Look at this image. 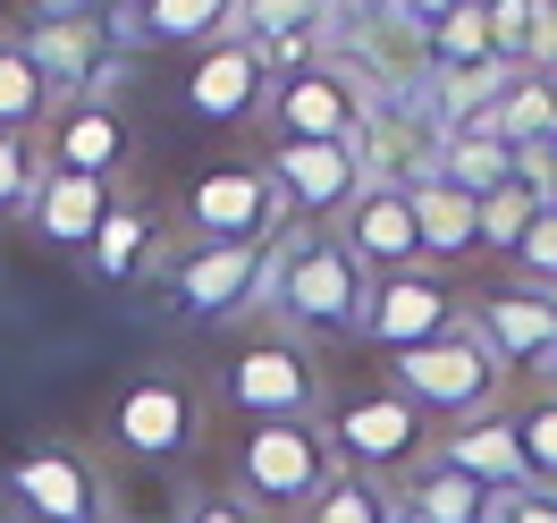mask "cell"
<instances>
[{
    "instance_id": "obj_22",
    "label": "cell",
    "mask_w": 557,
    "mask_h": 523,
    "mask_svg": "<svg viewBox=\"0 0 557 523\" xmlns=\"http://www.w3.org/2000/svg\"><path fill=\"white\" fill-rule=\"evenodd\" d=\"M414 237H422V262L440 271V262H473L482 253V203L473 195H456L440 177H422L414 186Z\"/></svg>"
},
{
    "instance_id": "obj_37",
    "label": "cell",
    "mask_w": 557,
    "mask_h": 523,
    "mask_svg": "<svg viewBox=\"0 0 557 523\" xmlns=\"http://www.w3.org/2000/svg\"><path fill=\"white\" fill-rule=\"evenodd\" d=\"M381 523H414V515H406V507H397V489H388V515Z\"/></svg>"
},
{
    "instance_id": "obj_29",
    "label": "cell",
    "mask_w": 557,
    "mask_h": 523,
    "mask_svg": "<svg viewBox=\"0 0 557 523\" xmlns=\"http://www.w3.org/2000/svg\"><path fill=\"white\" fill-rule=\"evenodd\" d=\"M388 515V482H363V473H338L296 523H381Z\"/></svg>"
},
{
    "instance_id": "obj_5",
    "label": "cell",
    "mask_w": 557,
    "mask_h": 523,
    "mask_svg": "<svg viewBox=\"0 0 557 523\" xmlns=\"http://www.w3.org/2000/svg\"><path fill=\"white\" fill-rule=\"evenodd\" d=\"M271 262H278V237H262V245H203L195 237L170 271H161V296H170L177 321L228 329V321L271 304Z\"/></svg>"
},
{
    "instance_id": "obj_40",
    "label": "cell",
    "mask_w": 557,
    "mask_h": 523,
    "mask_svg": "<svg viewBox=\"0 0 557 523\" xmlns=\"http://www.w3.org/2000/svg\"><path fill=\"white\" fill-rule=\"evenodd\" d=\"M321 9H355V0H321Z\"/></svg>"
},
{
    "instance_id": "obj_1",
    "label": "cell",
    "mask_w": 557,
    "mask_h": 523,
    "mask_svg": "<svg viewBox=\"0 0 557 523\" xmlns=\"http://www.w3.org/2000/svg\"><path fill=\"white\" fill-rule=\"evenodd\" d=\"M363 296H372V271L347 253L338 228H287L271 262V313L287 338H355L363 329Z\"/></svg>"
},
{
    "instance_id": "obj_28",
    "label": "cell",
    "mask_w": 557,
    "mask_h": 523,
    "mask_svg": "<svg viewBox=\"0 0 557 523\" xmlns=\"http://www.w3.org/2000/svg\"><path fill=\"white\" fill-rule=\"evenodd\" d=\"M541 220V195L532 186H498V195H482V253H498V262H516V245H523V228Z\"/></svg>"
},
{
    "instance_id": "obj_41",
    "label": "cell",
    "mask_w": 557,
    "mask_h": 523,
    "mask_svg": "<svg viewBox=\"0 0 557 523\" xmlns=\"http://www.w3.org/2000/svg\"><path fill=\"white\" fill-rule=\"evenodd\" d=\"M549 9H557V0H549Z\"/></svg>"
},
{
    "instance_id": "obj_25",
    "label": "cell",
    "mask_w": 557,
    "mask_h": 523,
    "mask_svg": "<svg viewBox=\"0 0 557 523\" xmlns=\"http://www.w3.org/2000/svg\"><path fill=\"white\" fill-rule=\"evenodd\" d=\"M490 127L516 144V152H523V144H557V76H532V69H523L516 85H507V102L490 110Z\"/></svg>"
},
{
    "instance_id": "obj_24",
    "label": "cell",
    "mask_w": 557,
    "mask_h": 523,
    "mask_svg": "<svg viewBox=\"0 0 557 523\" xmlns=\"http://www.w3.org/2000/svg\"><path fill=\"white\" fill-rule=\"evenodd\" d=\"M51 85H42V69L26 60V42L0 35V136H35L42 119H51Z\"/></svg>"
},
{
    "instance_id": "obj_27",
    "label": "cell",
    "mask_w": 557,
    "mask_h": 523,
    "mask_svg": "<svg viewBox=\"0 0 557 523\" xmlns=\"http://www.w3.org/2000/svg\"><path fill=\"white\" fill-rule=\"evenodd\" d=\"M85 253H94V271H102V279H136L144 253H152V211H144V203H110L102 237L85 245Z\"/></svg>"
},
{
    "instance_id": "obj_9",
    "label": "cell",
    "mask_w": 557,
    "mask_h": 523,
    "mask_svg": "<svg viewBox=\"0 0 557 523\" xmlns=\"http://www.w3.org/2000/svg\"><path fill=\"white\" fill-rule=\"evenodd\" d=\"M110 439L144 464H177V456H195L203 439V388L186 381V372H144V381L119 388V406H110Z\"/></svg>"
},
{
    "instance_id": "obj_13",
    "label": "cell",
    "mask_w": 557,
    "mask_h": 523,
    "mask_svg": "<svg viewBox=\"0 0 557 523\" xmlns=\"http://www.w3.org/2000/svg\"><path fill=\"white\" fill-rule=\"evenodd\" d=\"M448 329H465V296H456L431 262H414V271H397V279H372V296H363V347L381 354H406V347H431V338H448Z\"/></svg>"
},
{
    "instance_id": "obj_21",
    "label": "cell",
    "mask_w": 557,
    "mask_h": 523,
    "mask_svg": "<svg viewBox=\"0 0 557 523\" xmlns=\"http://www.w3.org/2000/svg\"><path fill=\"white\" fill-rule=\"evenodd\" d=\"M431 177L482 203V195H498V186L516 177V144L498 136L490 119H482V127H448V136H440V152H431Z\"/></svg>"
},
{
    "instance_id": "obj_18",
    "label": "cell",
    "mask_w": 557,
    "mask_h": 523,
    "mask_svg": "<svg viewBox=\"0 0 557 523\" xmlns=\"http://www.w3.org/2000/svg\"><path fill=\"white\" fill-rule=\"evenodd\" d=\"M431 456L456 464L465 482H482V489H532V464H523V439H516V414H507V406H498V414L456 422V431H440Z\"/></svg>"
},
{
    "instance_id": "obj_30",
    "label": "cell",
    "mask_w": 557,
    "mask_h": 523,
    "mask_svg": "<svg viewBox=\"0 0 557 523\" xmlns=\"http://www.w3.org/2000/svg\"><path fill=\"white\" fill-rule=\"evenodd\" d=\"M516 414V439H523V464H532V489H557V397L541 388L532 406H507Z\"/></svg>"
},
{
    "instance_id": "obj_20",
    "label": "cell",
    "mask_w": 557,
    "mask_h": 523,
    "mask_svg": "<svg viewBox=\"0 0 557 523\" xmlns=\"http://www.w3.org/2000/svg\"><path fill=\"white\" fill-rule=\"evenodd\" d=\"M397 489V507L414 523H498V498L507 489H482V482H465L456 464H440V456H422L406 482H388Z\"/></svg>"
},
{
    "instance_id": "obj_33",
    "label": "cell",
    "mask_w": 557,
    "mask_h": 523,
    "mask_svg": "<svg viewBox=\"0 0 557 523\" xmlns=\"http://www.w3.org/2000/svg\"><path fill=\"white\" fill-rule=\"evenodd\" d=\"M516 287H557V203H541V220L516 245Z\"/></svg>"
},
{
    "instance_id": "obj_15",
    "label": "cell",
    "mask_w": 557,
    "mask_h": 523,
    "mask_svg": "<svg viewBox=\"0 0 557 523\" xmlns=\"http://www.w3.org/2000/svg\"><path fill=\"white\" fill-rule=\"evenodd\" d=\"M262 102H271V60L245 35L203 42V60L186 69V110L211 127H245V119H262Z\"/></svg>"
},
{
    "instance_id": "obj_39",
    "label": "cell",
    "mask_w": 557,
    "mask_h": 523,
    "mask_svg": "<svg viewBox=\"0 0 557 523\" xmlns=\"http://www.w3.org/2000/svg\"><path fill=\"white\" fill-rule=\"evenodd\" d=\"M541 388H549V397H557V354H549V372H541Z\"/></svg>"
},
{
    "instance_id": "obj_34",
    "label": "cell",
    "mask_w": 557,
    "mask_h": 523,
    "mask_svg": "<svg viewBox=\"0 0 557 523\" xmlns=\"http://www.w3.org/2000/svg\"><path fill=\"white\" fill-rule=\"evenodd\" d=\"M177 523H271V515H262L253 498H237V489L220 482V489H195V498H186V515H177Z\"/></svg>"
},
{
    "instance_id": "obj_31",
    "label": "cell",
    "mask_w": 557,
    "mask_h": 523,
    "mask_svg": "<svg viewBox=\"0 0 557 523\" xmlns=\"http://www.w3.org/2000/svg\"><path fill=\"white\" fill-rule=\"evenodd\" d=\"M35 186H42L35 136H0V220H17V211L35 203Z\"/></svg>"
},
{
    "instance_id": "obj_4",
    "label": "cell",
    "mask_w": 557,
    "mask_h": 523,
    "mask_svg": "<svg viewBox=\"0 0 557 523\" xmlns=\"http://www.w3.org/2000/svg\"><path fill=\"white\" fill-rule=\"evenodd\" d=\"M321 422H330L338 464H347V473H363V482H406L422 456H431V439H440V431H431V414H422V406L388 381V372H381V381L338 388Z\"/></svg>"
},
{
    "instance_id": "obj_2",
    "label": "cell",
    "mask_w": 557,
    "mask_h": 523,
    "mask_svg": "<svg viewBox=\"0 0 557 523\" xmlns=\"http://www.w3.org/2000/svg\"><path fill=\"white\" fill-rule=\"evenodd\" d=\"M338 473H347V464L330 448V422L321 414H305V422H237V439H228V489L253 498L271 523H296Z\"/></svg>"
},
{
    "instance_id": "obj_17",
    "label": "cell",
    "mask_w": 557,
    "mask_h": 523,
    "mask_svg": "<svg viewBox=\"0 0 557 523\" xmlns=\"http://www.w3.org/2000/svg\"><path fill=\"white\" fill-rule=\"evenodd\" d=\"M127 110L94 94V102H60L51 110V170H76V177H119L127 161Z\"/></svg>"
},
{
    "instance_id": "obj_36",
    "label": "cell",
    "mask_w": 557,
    "mask_h": 523,
    "mask_svg": "<svg viewBox=\"0 0 557 523\" xmlns=\"http://www.w3.org/2000/svg\"><path fill=\"white\" fill-rule=\"evenodd\" d=\"M388 9H397V26H406V35H431V26H440V17H456V9H473V0H388Z\"/></svg>"
},
{
    "instance_id": "obj_38",
    "label": "cell",
    "mask_w": 557,
    "mask_h": 523,
    "mask_svg": "<svg viewBox=\"0 0 557 523\" xmlns=\"http://www.w3.org/2000/svg\"><path fill=\"white\" fill-rule=\"evenodd\" d=\"M69 9H76V0H42V17H69Z\"/></svg>"
},
{
    "instance_id": "obj_8",
    "label": "cell",
    "mask_w": 557,
    "mask_h": 523,
    "mask_svg": "<svg viewBox=\"0 0 557 523\" xmlns=\"http://www.w3.org/2000/svg\"><path fill=\"white\" fill-rule=\"evenodd\" d=\"M9 523H110V473L85 448H26L0 464Z\"/></svg>"
},
{
    "instance_id": "obj_7",
    "label": "cell",
    "mask_w": 557,
    "mask_h": 523,
    "mask_svg": "<svg viewBox=\"0 0 557 523\" xmlns=\"http://www.w3.org/2000/svg\"><path fill=\"white\" fill-rule=\"evenodd\" d=\"M262 127H271V144H355V152H363L372 94H363V76H355L347 60H313V69L271 76Z\"/></svg>"
},
{
    "instance_id": "obj_35",
    "label": "cell",
    "mask_w": 557,
    "mask_h": 523,
    "mask_svg": "<svg viewBox=\"0 0 557 523\" xmlns=\"http://www.w3.org/2000/svg\"><path fill=\"white\" fill-rule=\"evenodd\" d=\"M498 523H557V489H507Z\"/></svg>"
},
{
    "instance_id": "obj_26",
    "label": "cell",
    "mask_w": 557,
    "mask_h": 523,
    "mask_svg": "<svg viewBox=\"0 0 557 523\" xmlns=\"http://www.w3.org/2000/svg\"><path fill=\"white\" fill-rule=\"evenodd\" d=\"M237 35V0H144V42H220Z\"/></svg>"
},
{
    "instance_id": "obj_12",
    "label": "cell",
    "mask_w": 557,
    "mask_h": 523,
    "mask_svg": "<svg viewBox=\"0 0 557 523\" xmlns=\"http://www.w3.org/2000/svg\"><path fill=\"white\" fill-rule=\"evenodd\" d=\"M186 228L203 245H262V237H287L278 220V186H271V161H220L186 186Z\"/></svg>"
},
{
    "instance_id": "obj_32",
    "label": "cell",
    "mask_w": 557,
    "mask_h": 523,
    "mask_svg": "<svg viewBox=\"0 0 557 523\" xmlns=\"http://www.w3.org/2000/svg\"><path fill=\"white\" fill-rule=\"evenodd\" d=\"M482 26H490V42H498V60H516V69H523L532 26H541V0H482Z\"/></svg>"
},
{
    "instance_id": "obj_6",
    "label": "cell",
    "mask_w": 557,
    "mask_h": 523,
    "mask_svg": "<svg viewBox=\"0 0 557 523\" xmlns=\"http://www.w3.org/2000/svg\"><path fill=\"white\" fill-rule=\"evenodd\" d=\"M388 381L431 414V431H456V422H473V414H498V397H507V372L490 363V347L473 338V329H448V338H431V347L388 354Z\"/></svg>"
},
{
    "instance_id": "obj_10",
    "label": "cell",
    "mask_w": 557,
    "mask_h": 523,
    "mask_svg": "<svg viewBox=\"0 0 557 523\" xmlns=\"http://www.w3.org/2000/svg\"><path fill=\"white\" fill-rule=\"evenodd\" d=\"M271 186L287 228H338L347 203L372 186L355 144H271Z\"/></svg>"
},
{
    "instance_id": "obj_16",
    "label": "cell",
    "mask_w": 557,
    "mask_h": 523,
    "mask_svg": "<svg viewBox=\"0 0 557 523\" xmlns=\"http://www.w3.org/2000/svg\"><path fill=\"white\" fill-rule=\"evenodd\" d=\"M338 237H347V253L372 271V279L414 271V262H422V237H414V186H381V177H372V186L347 203Z\"/></svg>"
},
{
    "instance_id": "obj_19",
    "label": "cell",
    "mask_w": 557,
    "mask_h": 523,
    "mask_svg": "<svg viewBox=\"0 0 557 523\" xmlns=\"http://www.w3.org/2000/svg\"><path fill=\"white\" fill-rule=\"evenodd\" d=\"M110 177H76V170H42L35 186V203H26V220H35V237L42 245H94L102 237V220H110Z\"/></svg>"
},
{
    "instance_id": "obj_23",
    "label": "cell",
    "mask_w": 557,
    "mask_h": 523,
    "mask_svg": "<svg viewBox=\"0 0 557 523\" xmlns=\"http://www.w3.org/2000/svg\"><path fill=\"white\" fill-rule=\"evenodd\" d=\"M498 60V42H490V26H482V0L473 9H456V17H440L431 35H422V76L440 85V76H465V69H490Z\"/></svg>"
},
{
    "instance_id": "obj_14",
    "label": "cell",
    "mask_w": 557,
    "mask_h": 523,
    "mask_svg": "<svg viewBox=\"0 0 557 523\" xmlns=\"http://www.w3.org/2000/svg\"><path fill=\"white\" fill-rule=\"evenodd\" d=\"M465 329L490 347V363L516 381V372H549L557 354V287H482L465 296Z\"/></svg>"
},
{
    "instance_id": "obj_3",
    "label": "cell",
    "mask_w": 557,
    "mask_h": 523,
    "mask_svg": "<svg viewBox=\"0 0 557 523\" xmlns=\"http://www.w3.org/2000/svg\"><path fill=\"white\" fill-rule=\"evenodd\" d=\"M211 406L228 422H305V414H330V372L305 338L287 329H253L220 354L211 372Z\"/></svg>"
},
{
    "instance_id": "obj_11",
    "label": "cell",
    "mask_w": 557,
    "mask_h": 523,
    "mask_svg": "<svg viewBox=\"0 0 557 523\" xmlns=\"http://www.w3.org/2000/svg\"><path fill=\"white\" fill-rule=\"evenodd\" d=\"M26 60L42 69V85H51V102H94V94H110L119 85V69H127V51L110 42L102 9H69V17H35L26 26Z\"/></svg>"
}]
</instances>
